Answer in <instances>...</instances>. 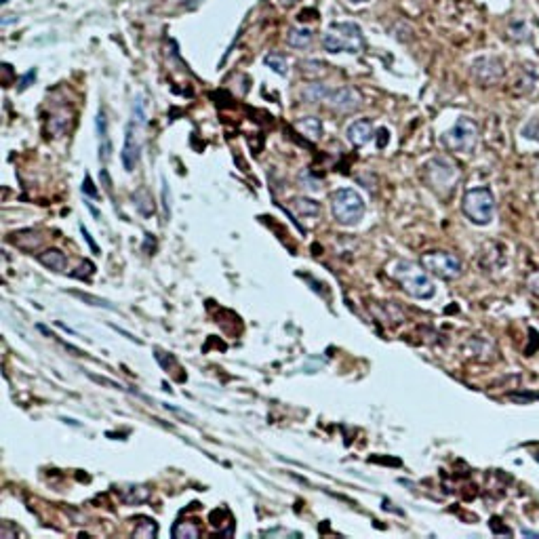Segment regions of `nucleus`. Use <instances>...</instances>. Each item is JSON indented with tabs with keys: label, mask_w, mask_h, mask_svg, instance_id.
<instances>
[{
	"label": "nucleus",
	"mask_w": 539,
	"mask_h": 539,
	"mask_svg": "<svg viewBox=\"0 0 539 539\" xmlns=\"http://www.w3.org/2000/svg\"><path fill=\"white\" fill-rule=\"evenodd\" d=\"M392 278L400 284L406 295L415 300H430L436 293V286L422 264L396 262V266L392 268Z\"/></svg>",
	"instance_id": "f257e3e1"
},
{
	"label": "nucleus",
	"mask_w": 539,
	"mask_h": 539,
	"mask_svg": "<svg viewBox=\"0 0 539 539\" xmlns=\"http://www.w3.org/2000/svg\"><path fill=\"white\" fill-rule=\"evenodd\" d=\"M462 211L474 226H489L495 217V196L489 188H470L462 198Z\"/></svg>",
	"instance_id": "f03ea898"
},
{
	"label": "nucleus",
	"mask_w": 539,
	"mask_h": 539,
	"mask_svg": "<svg viewBox=\"0 0 539 539\" xmlns=\"http://www.w3.org/2000/svg\"><path fill=\"white\" fill-rule=\"evenodd\" d=\"M331 213L342 226H356L364 215V200L352 188H342L331 194Z\"/></svg>",
	"instance_id": "7ed1b4c3"
},
{
	"label": "nucleus",
	"mask_w": 539,
	"mask_h": 539,
	"mask_svg": "<svg viewBox=\"0 0 539 539\" xmlns=\"http://www.w3.org/2000/svg\"><path fill=\"white\" fill-rule=\"evenodd\" d=\"M322 45L329 53H356L362 47V34L356 23H333Z\"/></svg>",
	"instance_id": "20e7f679"
},
{
	"label": "nucleus",
	"mask_w": 539,
	"mask_h": 539,
	"mask_svg": "<svg viewBox=\"0 0 539 539\" xmlns=\"http://www.w3.org/2000/svg\"><path fill=\"white\" fill-rule=\"evenodd\" d=\"M458 179H460L458 164H453L449 158H434L426 164V182L440 196H449Z\"/></svg>",
	"instance_id": "39448f33"
},
{
	"label": "nucleus",
	"mask_w": 539,
	"mask_h": 539,
	"mask_svg": "<svg viewBox=\"0 0 539 539\" xmlns=\"http://www.w3.org/2000/svg\"><path fill=\"white\" fill-rule=\"evenodd\" d=\"M444 146L451 150V152H458V154H470L474 148H476V141H478V124L468 118V116H462L458 118V122L453 124L451 131L444 133L442 137Z\"/></svg>",
	"instance_id": "423d86ee"
},
{
	"label": "nucleus",
	"mask_w": 539,
	"mask_h": 539,
	"mask_svg": "<svg viewBox=\"0 0 539 539\" xmlns=\"http://www.w3.org/2000/svg\"><path fill=\"white\" fill-rule=\"evenodd\" d=\"M422 266L428 270V274H434L442 280H455L460 278L464 272V264L462 259L449 253V251H428L422 255Z\"/></svg>",
	"instance_id": "0eeeda50"
},
{
	"label": "nucleus",
	"mask_w": 539,
	"mask_h": 539,
	"mask_svg": "<svg viewBox=\"0 0 539 539\" xmlns=\"http://www.w3.org/2000/svg\"><path fill=\"white\" fill-rule=\"evenodd\" d=\"M139 129H141V122L133 118L127 124V131H124V146L120 152V160H122L124 171H129V173L137 167V160H139V150H141Z\"/></svg>",
	"instance_id": "6e6552de"
},
{
	"label": "nucleus",
	"mask_w": 539,
	"mask_h": 539,
	"mask_svg": "<svg viewBox=\"0 0 539 539\" xmlns=\"http://www.w3.org/2000/svg\"><path fill=\"white\" fill-rule=\"evenodd\" d=\"M506 70L504 63L497 57H480L472 63V76L476 78L478 85L482 87H493L504 78Z\"/></svg>",
	"instance_id": "1a4fd4ad"
},
{
	"label": "nucleus",
	"mask_w": 539,
	"mask_h": 539,
	"mask_svg": "<svg viewBox=\"0 0 539 539\" xmlns=\"http://www.w3.org/2000/svg\"><path fill=\"white\" fill-rule=\"evenodd\" d=\"M324 104H329L331 108L340 110V112H354L362 106V97L356 89L342 87V89H331Z\"/></svg>",
	"instance_id": "9d476101"
},
{
	"label": "nucleus",
	"mask_w": 539,
	"mask_h": 539,
	"mask_svg": "<svg viewBox=\"0 0 539 539\" xmlns=\"http://www.w3.org/2000/svg\"><path fill=\"white\" fill-rule=\"evenodd\" d=\"M373 139V124L371 120H356L348 127V141L354 148H362Z\"/></svg>",
	"instance_id": "9b49d317"
},
{
	"label": "nucleus",
	"mask_w": 539,
	"mask_h": 539,
	"mask_svg": "<svg viewBox=\"0 0 539 539\" xmlns=\"http://www.w3.org/2000/svg\"><path fill=\"white\" fill-rule=\"evenodd\" d=\"M38 262L53 272H66V268H68V257H66V253L59 251V248H47V251L38 253Z\"/></svg>",
	"instance_id": "f8f14e48"
},
{
	"label": "nucleus",
	"mask_w": 539,
	"mask_h": 539,
	"mask_svg": "<svg viewBox=\"0 0 539 539\" xmlns=\"http://www.w3.org/2000/svg\"><path fill=\"white\" fill-rule=\"evenodd\" d=\"M97 135H99V158L104 162H108L112 156V141L108 135V118H106L104 110H99V114H97Z\"/></svg>",
	"instance_id": "ddd939ff"
},
{
	"label": "nucleus",
	"mask_w": 539,
	"mask_h": 539,
	"mask_svg": "<svg viewBox=\"0 0 539 539\" xmlns=\"http://www.w3.org/2000/svg\"><path fill=\"white\" fill-rule=\"evenodd\" d=\"M286 43L295 49H306L312 43V30L310 28H293L286 34Z\"/></svg>",
	"instance_id": "4468645a"
},
{
	"label": "nucleus",
	"mask_w": 539,
	"mask_h": 539,
	"mask_svg": "<svg viewBox=\"0 0 539 539\" xmlns=\"http://www.w3.org/2000/svg\"><path fill=\"white\" fill-rule=\"evenodd\" d=\"M295 127H297L306 137H310V139H318V137L322 135V124H320V120L314 118V116H306V118L297 120Z\"/></svg>",
	"instance_id": "2eb2a0df"
},
{
	"label": "nucleus",
	"mask_w": 539,
	"mask_h": 539,
	"mask_svg": "<svg viewBox=\"0 0 539 539\" xmlns=\"http://www.w3.org/2000/svg\"><path fill=\"white\" fill-rule=\"evenodd\" d=\"M291 209L297 213V215H304V217H308V215H318L320 213V204L316 202V200H312V198H293L291 200Z\"/></svg>",
	"instance_id": "dca6fc26"
},
{
	"label": "nucleus",
	"mask_w": 539,
	"mask_h": 539,
	"mask_svg": "<svg viewBox=\"0 0 539 539\" xmlns=\"http://www.w3.org/2000/svg\"><path fill=\"white\" fill-rule=\"evenodd\" d=\"M329 87L326 85H320V82H314V85H308L306 89H304V97L308 99V101H312V104H324L326 101V97H329Z\"/></svg>",
	"instance_id": "f3484780"
},
{
	"label": "nucleus",
	"mask_w": 539,
	"mask_h": 539,
	"mask_svg": "<svg viewBox=\"0 0 539 539\" xmlns=\"http://www.w3.org/2000/svg\"><path fill=\"white\" fill-rule=\"evenodd\" d=\"M198 535H200V531H198V527H194V522L179 520L173 527V537L175 539H196Z\"/></svg>",
	"instance_id": "a211bd4d"
},
{
	"label": "nucleus",
	"mask_w": 539,
	"mask_h": 539,
	"mask_svg": "<svg viewBox=\"0 0 539 539\" xmlns=\"http://www.w3.org/2000/svg\"><path fill=\"white\" fill-rule=\"evenodd\" d=\"M156 533H158V527H156V522L152 518H139V525L133 531L135 537H146V539L156 537Z\"/></svg>",
	"instance_id": "6ab92c4d"
},
{
	"label": "nucleus",
	"mask_w": 539,
	"mask_h": 539,
	"mask_svg": "<svg viewBox=\"0 0 539 539\" xmlns=\"http://www.w3.org/2000/svg\"><path fill=\"white\" fill-rule=\"evenodd\" d=\"M266 66L272 70V72H276V74H280V76H284L286 72H288V63H286V59L282 57V55H278V53H272V55H266Z\"/></svg>",
	"instance_id": "aec40b11"
},
{
	"label": "nucleus",
	"mask_w": 539,
	"mask_h": 539,
	"mask_svg": "<svg viewBox=\"0 0 539 539\" xmlns=\"http://www.w3.org/2000/svg\"><path fill=\"white\" fill-rule=\"evenodd\" d=\"M522 135L529 137V139L539 141V120H531V122H527V127L522 129Z\"/></svg>",
	"instance_id": "412c9836"
},
{
	"label": "nucleus",
	"mask_w": 539,
	"mask_h": 539,
	"mask_svg": "<svg viewBox=\"0 0 539 539\" xmlns=\"http://www.w3.org/2000/svg\"><path fill=\"white\" fill-rule=\"evenodd\" d=\"M266 537H302L297 531H286V529H270V531H264Z\"/></svg>",
	"instance_id": "4be33fe9"
},
{
	"label": "nucleus",
	"mask_w": 539,
	"mask_h": 539,
	"mask_svg": "<svg viewBox=\"0 0 539 539\" xmlns=\"http://www.w3.org/2000/svg\"><path fill=\"white\" fill-rule=\"evenodd\" d=\"M80 232H82V236L87 238V242H89V246L93 248V253H99V248H97V244H95V240L91 238V234H89V230L85 228V226H80Z\"/></svg>",
	"instance_id": "5701e85b"
},
{
	"label": "nucleus",
	"mask_w": 539,
	"mask_h": 539,
	"mask_svg": "<svg viewBox=\"0 0 539 539\" xmlns=\"http://www.w3.org/2000/svg\"><path fill=\"white\" fill-rule=\"evenodd\" d=\"M34 78H36V70H30V72H28V74L21 78V85H19V89H21V91H23V89H28V87H30V82H32Z\"/></svg>",
	"instance_id": "b1692460"
},
{
	"label": "nucleus",
	"mask_w": 539,
	"mask_h": 539,
	"mask_svg": "<svg viewBox=\"0 0 539 539\" xmlns=\"http://www.w3.org/2000/svg\"><path fill=\"white\" fill-rule=\"evenodd\" d=\"M82 192H87L89 196H97V190L93 188V182H91L89 175L85 177V184H82Z\"/></svg>",
	"instance_id": "393cba45"
},
{
	"label": "nucleus",
	"mask_w": 539,
	"mask_h": 539,
	"mask_svg": "<svg viewBox=\"0 0 539 539\" xmlns=\"http://www.w3.org/2000/svg\"><path fill=\"white\" fill-rule=\"evenodd\" d=\"M529 288H531L535 295H539V272L533 274V276H529Z\"/></svg>",
	"instance_id": "a878e982"
},
{
	"label": "nucleus",
	"mask_w": 539,
	"mask_h": 539,
	"mask_svg": "<svg viewBox=\"0 0 539 539\" xmlns=\"http://www.w3.org/2000/svg\"><path fill=\"white\" fill-rule=\"evenodd\" d=\"M162 194H164V200H167V188H162ZM164 217H169V206H167V202H164Z\"/></svg>",
	"instance_id": "bb28decb"
},
{
	"label": "nucleus",
	"mask_w": 539,
	"mask_h": 539,
	"mask_svg": "<svg viewBox=\"0 0 539 539\" xmlns=\"http://www.w3.org/2000/svg\"><path fill=\"white\" fill-rule=\"evenodd\" d=\"M386 133H388V131H386V129H382V135H386ZM378 146H380V148H384V146H386V139L382 137V139L378 141Z\"/></svg>",
	"instance_id": "cd10ccee"
},
{
	"label": "nucleus",
	"mask_w": 539,
	"mask_h": 539,
	"mask_svg": "<svg viewBox=\"0 0 539 539\" xmlns=\"http://www.w3.org/2000/svg\"><path fill=\"white\" fill-rule=\"evenodd\" d=\"M282 5H293V3H297V0H280Z\"/></svg>",
	"instance_id": "c85d7f7f"
},
{
	"label": "nucleus",
	"mask_w": 539,
	"mask_h": 539,
	"mask_svg": "<svg viewBox=\"0 0 539 539\" xmlns=\"http://www.w3.org/2000/svg\"><path fill=\"white\" fill-rule=\"evenodd\" d=\"M350 3H366V0H350Z\"/></svg>",
	"instance_id": "c756f323"
}]
</instances>
